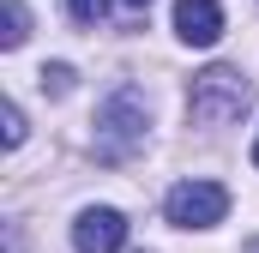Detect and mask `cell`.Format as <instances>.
I'll return each mask as SVG.
<instances>
[{
	"mask_svg": "<svg viewBox=\"0 0 259 253\" xmlns=\"http://www.w3.org/2000/svg\"><path fill=\"white\" fill-rule=\"evenodd\" d=\"M151 139V97L139 85H115L103 103H97V121H91V151L103 163H127L145 151Z\"/></svg>",
	"mask_w": 259,
	"mask_h": 253,
	"instance_id": "6da1fadb",
	"label": "cell"
},
{
	"mask_svg": "<svg viewBox=\"0 0 259 253\" xmlns=\"http://www.w3.org/2000/svg\"><path fill=\"white\" fill-rule=\"evenodd\" d=\"M253 103H259V91H253V78L241 66H205V72H193V85H187V115L205 133L235 126Z\"/></svg>",
	"mask_w": 259,
	"mask_h": 253,
	"instance_id": "7a4b0ae2",
	"label": "cell"
},
{
	"mask_svg": "<svg viewBox=\"0 0 259 253\" xmlns=\"http://www.w3.org/2000/svg\"><path fill=\"white\" fill-rule=\"evenodd\" d=\"M163 217L175 223V229H217L223 217H229V187L223 181H175L169 199H163Z\"/></svg>",
	"mask_w": 259,
	"mask_h": 253,
	"instance_id": "3957f363",
	"label": "cell"
},
{
	"mask_svg": "<svg viewBox=\"0 0 259 253\" xmlns=\"http://www.w3.org/2000/svg\"><path fill=\"white\" fill-rule=\"evenodd\" d=\"M127 247V217L115 205H84L72 217V253H121Z\"/></svg>",
	"mask_w": 259,
	"mask_h": 253,
	"instance_id": "277c9868",
	"label": "cell"
},
{
	"mask_svg": "<svg viewBox=\"0 0 259 253\" xmlns=\"http://www.w3.org/2000/svg\"><path fill=\"white\" fill-rule=\"evenodd\" d=\"M175 36L187 49H211L223 36V6L217 0H175Z\"/></svg>",
	"mask_w": 259,
	"mask_h": 253,
	"instance_id": "5b68a950",
	"label": "cell"
},
{
	"mask_svg": "<svg viewBox=\"0 0 259 253\" xmlns=\"http://www.w3.org/2000/svg\"><path fill=\"white\" fill-rule=\"evenodd\" d=\"M30 43V6L24 0H6V30H0V49H24Z\"/></svg>",
	"mask_w": 259,
	"mask_h": 253,
	"instance_id": "8992f818",
	"label": "cell"
},
{
	"mask_svg": "<svg viewBox=\"0 0 259 253\" xmlns=\"http://www.w3.org/2000/svg\"><path fill=\"white\" fill-rule=\"evenodd\" d=\"M66 12H72L78 24H103V18L115 12V0H66Z\"/></svg>",
	"mask_w": 259,
	"mask_h": 253,
	"instance_id": "52a82bcc",
	"label": "cell"
},
{
	"mask_svg": "<svg viewBox=\"0 0 259 253\" xmlns=\"http://www.w3.org/2000/svg\"><path fill=\"white\" fill-rule=\"evenodd\" d=\"M0 121H6V133H0V139H6V151H18V145H24V133H30V126H24V109H18V103H6V109H0Z\"/></svg>",
	"mask_w": 259,
	"mask_h": 253,
	"instance_id": "ba28073f",
	"label": "cell"
},
{
	"mask_svg": "<svg viewBox=\"0 0 259 253\" xmlns=\"http://www.w3.org/2000/svg\"><path fill=\"white\" fill-rule=\"evenodd\" d=\"M36 78H42V91H49V97H66V91H72V66H42V72H36Z\"/></svg>",
	"mask_w": 259,
	"mask_h": 253,
	"instance_id": "9c48e42d",
	"label": "cell"
},
{
	"mask_svg": "<svg viewBox=\"0 0 259 253\" xmlns=\"http://www.w3.org/2000/svg\"><path fill=\"white\" fill-rule=\"evenodd\" d=\"M121 6H127V12H145V6H151V0H121Z\"/></svg>",
	"mask_w": 259,
	"mask_h": 253,
	"instance_id": "30bf717a",
	"label": "cell"
},
{
	"mask_svg": "<svg viewBox=\"0 0 259 253\" xmlns=\"http://www.w3.org/2000/svg\"><path fill=\"white\" fill-rule=\"evenodd\" d=\"M253 169H259V139H253Z\"/></svg>",
	"mask_w": 259,
	"mask_h": 253,
	"instance_id": "8fae6325",
	"label": "cell"
}]
</instances>
